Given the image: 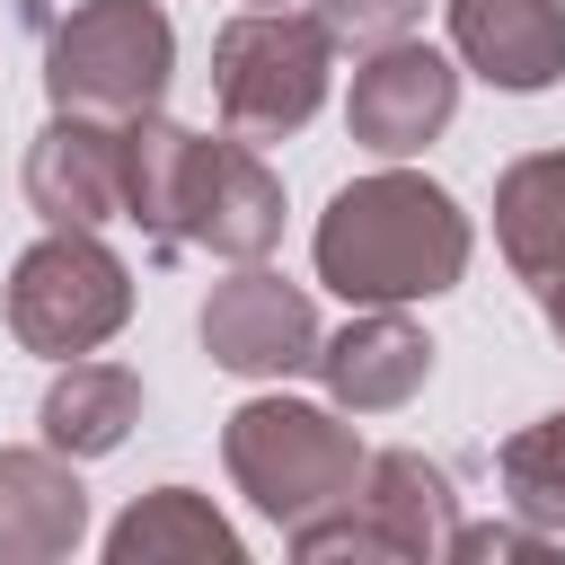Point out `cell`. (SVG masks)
<instances>
[{
  "label": "cell",
  "instance_id": "obj_21",
  "mask_svg": "<svg viewBox=\"0 0 565 565\" xmlns=\"http://www.w3.org/2000/svg\"><path fill=\"white\" fill-rule=\"evenodd\" d=\"M247 9H282V0H247Z\"/></svg>",
  "mask_w": 565,
  "mask_h": 565
},
{
  "label": "cell",
  "instance_id": "obj_7",
  "mask_svg": "<svg viewBox=\"0 0 565 565\" xmlns=\"http://www.w3.org/2000/svg\"><path fill=\"white\" fill-rule=\"evenodd\" d=\"M450 530H459L450 477H441L424 450H371L362 477H353V494H344L335 512H318V521L291 530V556H300V565H335V556H353V565H371V556H388V565H433V556L450 547Z\"/></svg>",
  "mask_w": 565,
  "mask_h": 565
},
{
  "label": "cell",
  "instance_id": "obj_17",
  "mask_svg": "<svg viewBox=\"0 0 565 565\" xmlns=\"http://www.w3.org/2000/svg\"><path fill=\"white\" fill-rule=\"evenodd\" d=\"M494 477H503V503H512L530 530L565 539V406L539 415L530 433H512V441L494 450Z\"/></svg>",
  "mask_w": 565,
  "mask_h": 565
},
{
  "label": "cell",
  "instance_id": "obj_10",
  "mask_svg": "<svg viewBox=\"0 0 565 565\" xmlns=\"http://www.w3.org/2000/svg\"><path fill=\"white\" fill-rule=\"evenodd\" d=\"M26 203L44 212V230L124 221V124L53 106V124L26 141Z\"/></svg>",
  "mask_w": 565,
  "mask_h": 565
},
{
  "label": "cell",
  "instance_id": "obj_20",
  "mask_svg": "<svg viewBox=\"0 0 565 565\" xmlns=\"http://www.w3.org/2000/svg\"><path fill=\"white\" fill-rule=\"evenodd\" d=\"M539 309H547V335L565 344V282H556V291H539Z\"/></svg>",
  "mask_w": 565,
  "mask_h": 565
},
{
  "label": "cell",
  "instance_id": "obj_18",
  "mask_svg": "<svg viewBox=\"0 0 565 565\" xmlns=\"http://www.w3.org/2000/svg\"><path fill=\"white\" fill-rule=\"evenodd\" d=\"M424 18V0H318V26L335 44H388Z\"/></svg>",
  "mask_w": 565,
  "mask_h": 565
},
{
  "label": "cell",
  "instance_id": "obj_5",
  "mask_svg": "<svg viewBox=\"0 0 565 565\" xmlns=\"http://www.w3.org/2000/svg\"><path fill=\"white\" fill-rule=\"evenodd\" d=\"M168 79H177V26L159 0H88L44 44V88L71 115H106V124L159 115Z\"/></svg>",
  "mask_w": 565,
  "mask_h": 565
},
{
  "label": "cell",
  "instance_id": "obj_8",
  "mask_svg": "<svg viewBox=\"0 0 565 565\" xmlns=\"http://www.w3.org/2000/svg\"><path fill=\"white\" fill-rule=\"evenodd\" d=\"M194 327H203V353L238 380H291L318 362V300L265 265H238L230 282H212Z\"/></svg>",
  "mask_w": 565,
  "mask_h": 565
},
{
  "label": "cell",
  "instance_id": "obj_1",
  "mask_svg": "<svg viewBox=\"0 0 565 565\" xmlns=\"http://www.w3.org/2000/svg\"><path fill=\"white\" fill-rule=\"evenodd\" d=\"M124 221L159 256L203 247L230 265H265L282 238V177L256 159V141H212L168 115H132L124 124Z\"/></svg>",
  "mask_w": 565,
  "mask_h": 565
},
{
  "label": "cell",
  "instance_id": "obj_16",
  "mask_svg": "<svg viewBox=\"0 0 565 565\" xmlns=\"http://www.w3.org/2000/svg\"><path fill=\"white\" fill-rule=\"evenodd\" d=\"M168 556H194V565H238V530L194 494V486H150L115 530H106V565H168Z\"/></svg>",
  "mask_w": 565,
  "mask_h": 565
},
{
  "label": "cell",
  "instance_id": "obj_15",
  "mask_svg": "<svg viewBox=\"0 0 565 565\" xmlns=\"http://www.w3.org/2000/svg\"><path fill=\"white\" fill-rule=\"evenodd\" d=\"M35 424H44V441L62 450V459H106V450H124V433L141 424V380L124 371V362H62V380L44 388V406H35Z\"/></svg>",
  "mask_w": 565,
  "mask_h": 565
},
{
  "label": "cell",
  "instance_id": "obj_11",
  "mask_svg": "<svg viewBox=\"0 0 565 565\" xmlns=\"http://www.w3.org/2000/svg\"><path fill=\"white\" fill-rule=\"evenodd\" d=\"M309 371L327 380V397L344 415H388V406H406L433 380V335L406 309H353V327L318 335V362Z\"/></svg>",
  "mask_w": 565,
  "mask_h": 565
},
{
  "label": "cell",
  "instance_id": "obj_9",
  "mask_svg": "<svg viewBox=\"0 0 565 565\" xmlns=\"http://www.w3.org/2000/svg\"><path fill=\"white\" fill-rule=\"evenodd\" d=\"M450 115H459V71H450V53H433L415 35L371 44V62L353 71V97H344L353 141L380 159H415Z\"/></svg>",
  "mask_w": 565,
  "mask_h": 565
},
{
  "label": "cell",
  "instance_id": "obj_12",
  "mask_svg": "<svg viewBox=\"0 0 565 565\" xmlns=\"http://www.w3.org/2000/svg\"><path fill=\"white\" fill-rule=\"evenodd\" d=\"M450 44L486 88H556L565 79V0H450Z\"/></svg>",
  "mask_w": 565,
  "mask_h": 565
},
{
  "label": "cell",
  "instance_id": "obj_2",
  "mask_svg": "<svg viewBox=\"0 0 565 565\" xmlns=\"http://www.w3.org/2000/svg\"><path fill=\"white\" fill-rule=\"evenodd\" d=\"M468 212L450 185L415 177V168H380V177H353L327 212H318V282L353 309H406V300H441L459 274H468Z\"/></svg>",
  "mask_w": 565,
  "mask_h": 565
},
{
  "label": "cell",
  "instance_id": "obj_4",
  "mask_svg": "<svg viewBox=\"0 0 565 565\" xmlns=\"http://www.w3.org/2000/svg\"><path fill=\"white\" fill-rule=\"evenodd\" d=\"M335 35L300 9H238L212 35V106L238 141H282L327 106Z\"/></svg>",
  "mask_w": 565,
  "mask_h": 565
},
{
  "label": "cell",
  "instance_id": "obj_13",
  "mask_svg": "<svg viewBox=\"0 0 565 565\" xmlns=\"http://www.w3.org/2000/svg\"><path fill=\"white\" fill-rule=\"evenodd\" d=\"M88 539V486L79 468L44 450H0V565H53Z\"/></svg>",
  "mask_w": 565,
  "mask_h": 565
},
{
  "label": "cell",
  "instance_id": "obj_19",
  "mask_svg": "<svg viewBox=\"0 0 565 565\" xmlns=\"http://www.w3.org/2000/svg\"><path fill=\"white\" fill-rule=\"evenodd\" d=\"M556 539L547 530H530V521H477V530H450V547L441 556H459V565H486V556H547Z\"/></svg>",
  "mask_w": 565,
  "mask_h": 565
},
{
  "label": "cell",
  "instance_id": "obj_6",
  "mask_svg": "<svg viewBox=\"0 0 565 565\" xmlns=\"http://www.w3.org/2000/svg\"><path fill=\"white\" fill-rule=\"evenodd\" d=\"M132 318V265L97 230H44L9 265V335L44 362H79Z\"/></svg>",
  "mask_w": 565,
  "mask_h": 565
},
{
  "label": "cell",
  "instance_id": "obj_3",
  "mask_svg": "<svg viewBox=\"0 0 565 565\" xmlns=\"http://www.w3.org/2000/svg\"><path fill=\"white\" fill-rule=\"evenodd\" d=\"M221 459L238 477V494L274 521V530H300L318 512H335L362 477V433L335 415V406H309V397H247L230 424H221Z\"/></svg>",
  "mask_w": 565,
  "mask_h": 565
},
{
  "label": "cell",
  "instance_id": "obj_14",
  "mask_svg": "<svg viewBox=\"0 0 565 565\" xmlns=\"http://www.w3.org/2000/svg\"><path fill=\"white\" fill-rule=\"evenodd\" d=\"M494 247L530 291L565 282V150H530L494 177Z\"/></svg>",
  "mask_w": 565,
  "mask_h": 565
}]
</instances>
